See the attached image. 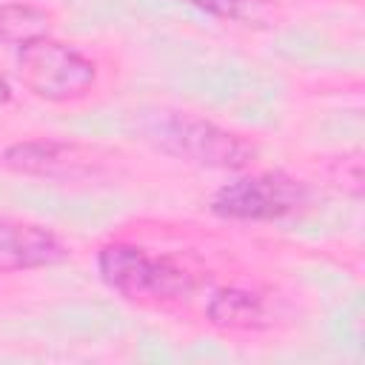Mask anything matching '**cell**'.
<instances>
[{
    "instance_id": "cell-1",
    "label": "cell",
    "mask_w": 365,
    "mask_h": 365,
    "mask_svg": "<svg viewBox=\"0 0 365 365\" xmlns=\"http://www.w3.org/2000/svg\"><path fill=\"white\" fill-rule=\"evenodd\" d=\"M140 134L160 154H168L174 160H182L200 168L240 171L254 157V148L240 134L220 128L217 123L188 111L157 108L151 114H143Z\"/></svg>"
},
{
    "instance_id": "cell-2",
    "label": "cell",
    "mask_w": 365,
    "mask_h": 365,
    "mask_svg": "<svg viewBox=\"0 0 365 365\" xmlns=\"http://www.w3.org/2000/svg\"><path fill=\"white\" fill-rule=\"evenodd\" d=\"M100 279L134 302H180L200 288V277L182 262L131 242H108L97 251Z\"/></svg>"
},
{
    "instance_id": "cell-3",
    "label": "cell",
    "mask_w": 365,
    "mask_h": 365,
    "mask_svg": "<svg viewBox=\"0 0 365 365\" xmlns=\"http://www.w3.org/2000/svg\"><path fill=\"white\" fill-rule=\"evenodd\" d=\"M14 63L23 86L48 103L83 100L97 86V63L51 34L20 46Z\"/></svg>"
},
{
    "instance_id": "cell-4",
    "label": "cell",
    "mask_w": 365,
    "mask_h": 365,
    "mask_svg": "<svg viewBox=\"0 0 365 365\" xmlns=\"http://www.w3.org/2000/svg\"><path fill=\"white\" fill-rule=\"evenodd\" d=\"M308 202V185L282 171L237 177L211 194V214L240 222H268L297 214Z\"/></svg>"
},
{
    "instance_id": "cell-5",
    "label": "cell",
    "mask_w": 365,
    "mask_h": 365,
    "mask_svg": "<svg viewBox=\"0 0 365 365\" xmlns=\"http://www.w3.org/2000/svg\"><path fill=\"white\" fill-rule=\"evenodd\" d=\"M3 163L17 171V174H37V177H88L94 174L97 163L91 160V151H86L77 143H63V140H26L14 143L3 151Z\"/></svg>"
},
{
    "instance_id": "cell-6",
    "label": "cell",
    "mask_w": 365,
    "mask_h": 365,
    "mask_svg": "<svg viewBox=\"0 0 365 365\" xmlns=\"http://www.w3.org/2000/svg\"><path fill=\"white\" fill-rule=\"evenodd\" d=\"M66 257V245L48 228L0 217V271L46 268L63 262Z\"/></svg>"
},
{
    "instance_id": "cell-7",
    "label": "cell",
    "mask_w": 365,
    "mask_h": 365,
    "mask_svg": "<svg viewBox=\"0 0 365 365\" xmlns=\"http://www.w3.org/2000/svg\"><path fill=\"white\" fill-rule=\"evenodd\" d=\"M205 317L222 331H251L265 325V305L245 288H217L205 305Z\"/></svg>"
},
{
    "instance_id": "cell-8",
    "label": "cell",
    "mask_w": 365,
    "mask_h": 365,
    "mask_svg": "<svg viewBox=\"0 0 365 365\" xmlns=\"http://www.w3.org/2000/svg\"><path fill=\"white\" fill-rule=\"evenodd\" d=\"M51 34V14L34 3H3L0 6V46L20 48L31 40Z\"/></svg>"
},
{
    "instance_id": "cell-9",
    "label": "cell",
    "mask_w": 365,
    "mask_h": 365,
    "mask_svg": "<svg viewBox=\"0 0 365 365\" xmlns=\"http://www.w3.org/2000/svg\"><path fill=\"white\" fill-rule=\"evenodd\" d=\"M211 17L222 20H248L254 17V0H182Z\"/></svg>"
},
{
    "instance_id": "cell-10",
    "label": "cell",
    "mask_w": 365,
    "mask_h": 365,
    "mask_svg": "<svg viewBox=\"0 0 365 365\" xmlns=\"http://www.w3.org/2000/svg\"><path fill=\"white\" fill-rule=\"evenodd\" d=\"M11 100V86L6 80V74H0V106H6Z\"/></svg>"
}]
</instances>
